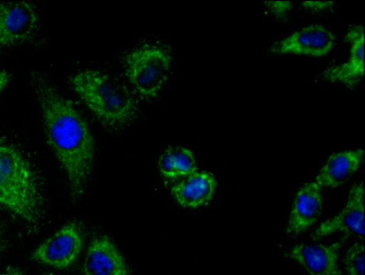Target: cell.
I'll return each instance as SVG.
<instances>
[{"label":"cell","instance_id":"obj_1","mask_svg":"<svg viewBox=\"0 0 365 275\" xmlns=\"http://www.w3.org/2000/svg\"><path fill=\"white\" fill-rule=\"evenodd\" d=\"M31 82L41 109L47 141L66 172L72 197L78 199L84 193L92 170V134L73 103L46 76L34 71Z\"/></svg>","mask_w":365,"mask_h":275},{"label":"cell","instance_id":"obj_22","mask_svg":"<svg viewBox=\"0 0 365 275\" xmlns=\"http://www.w3.org/2000/svg\"><path fill=\"white\" fill-rule=\"evenodd\" d=\"M1 235H0V249H1Z\"/></svg>","mask_w":365,"mask_h":275},{"label":"cell","instance_id":"obj_11","mask_svg":"<svg viewBox=\"0 0 365 275\" xmlns=\"http://www.w3.org/2000/svg\"><path fill=\"white\" fill-rule=\"evenodd\" d=\"M84 275H129L128 266L115 245L106 236L90 243L83 263Z\"/></svg>","mask_w":365,"mask_h":275},{"label":"cell","instance_id":"obj_15","mask_svg":"<svg viewBox=\"0 0 365 275\" xmlns=\"http://www.w3.org/2000/svg\"><path fill=\"white\" fill-rule=\"evenodd\" d=\"M158 165L160 174L168 179L186 177L195 172L197 169L191 150L181 146L165 150L160 156Z\"/></svg>","mask_w":365,"mask_h":275},{"label":"cell","instance_id":"obj_13","mask_svg":"<svg viewBox=\"0 0 365 275\" xmlns=\"http://www.w3.org/2000/svg\"><path fill=\"white\" fill-rule=\"evenodd\" d=\"M216 187L217 181L212 173L196 171L173 185L171 193L180 206L197 208L211 201Z\"/></svg>","mask_w":365,"mask_h":275},{"label":"cell","instance_id":"obj_9","mask_svg":"<svg viewBox=\"0 0 365 275\" xmlns=\"http://www.w3.org/2000/svg\"><path fill=\"white\" fill-rule=\"evenodd\" d=\"M341 242L329 244L302 243L292 247L288 256L309 275H340L338 256Z\"/></svg>","mask_w":365,"mask_h":275},{"label":"cell","instance_id":"obj_14","mask_svg":"<svg viewBox=\"0 0 365 275\" xmlns=\"http://www.w3.org/2000/svg\"><path fill=\"white\" fill-rule=\"evenodd\" d=\"M363 149L333 153L321 168L315 182L321 187L335 188L346 183L359 169Z\"/></svg>","mask_w":365,"mask_h":275},{"label":"cell","instance_id":"obj_7","mask_svg":"<svg viewBox=\"0 0 365 275\" xmlns=\"http://www.w3.org/2000/svg\"><path fill=\"white\" fill-rule=\"evenodd\" d=\"M334 41V34L327 27L320 24H310L274 43L270 51L274 54L320 57L331 51Z\"/></svg>","mask_w":365,"mask_h":275},{"label":"cell","instance_id":"obj_12","mask_svg":"<svg viewBox=\"0 0 365 275\" xmlns=\"http://www.w3.org/2000/svg\"><path fill=\"white\" fill-rule=\"evenodd\" d=\"M321 187L314 181L298 190L289 218L287 232L298 234L312 226L322 211Z\"/></svg>","mask_w":365,"mask_h":275},{"label":"cell","instance_id":"obj_3","mask_svg":"<svg viewBox=\"0 0 365 275\" xmlns=\"http://www.w3.org/2000/svg\"><path fill=\"white\" fill-rule=\"evenodd\" d=\"M0 205L31 226L42 217V197L31 167L16 148L1 141Z\"/></svg>","mask_w":365,"mask_h":275},{"label":"cell","instance_id":"obj_19","mask_svg":"<svg viewBox=\"0 0 365 275\" xmlns=\"http://www.w3.org/2000/svg\"><path fill=\"white\" fill-rule=\"evenodd\" d=\"M9 77V74L6 71H0V93L8 84Z\"/></svg>","mask_w":365,"mask_h":275},{"label":"cell","instance_id":"obj_4","mask_svg":"<svg viewBox=\"0 0 365 275\" xmlns=\"http://www.w3.org/2000/svg\"><path fill=\"white\" fill-rule=\"evenodd\" d=\"M171 56L165 48L156 45L135 48L124 58L126 77L144 97H155L170 74Z\"/></svg>","mask_w":365,"mask_h":275},{"label":"cell","instance_id":"obj_16","mask_svg":"<svg viewBox=\"0 0 365 275\" xmlns=\"http://www.w3.org/2000/svg\"><path fill=\"white\" fill-rule=\"evenodd\" d=\"M364 247L361 242L353 244L345 256L346 275H364Z\"/></svg>","mask_w":365,"mask_h":275},{"label":"cell","instance_id":"obj_10","mask_svg":"<svg viewBox=\"0 0 365 275\" xmlns=\"http://www.w3.org/2000/svg\"><path fill=\"white\" fill-rule=\"evenodd\" d=\"M364 36L362 25H355L348 29L344 39L350 44L349 60L327 68L322 73L324 80L340 83L349 88H353L361 81L364 75Z\"/></svg>","mask_w":365,"mask_h":275},{"label":"cell","instance_id":"obj_21","mask_svg":"<svg viewBox=\"0 0 365 275\" xmlns=\"http://www.w3.org/2000/svg\"><path fill=\"white\" fill-rule=\"evenodd\" d=\"M43 275H56V274H51V273H47V274H45Z\"/></svg>","mask_w":365,"mask_h":275},{"label":"cell","instance_id":"obj_17","mask_svg":"<svg viewBox=\"0 0 365 275\" xmlns=\"http://www.w3.org/2000/svg\"><path fill=\"white\" fill-rule=\"evenodd\" d=\"M264 6L277 18L283 19L292 9V3L289 1H266Z\"/></svg>","mask_w":365,"mask_h":275},{"label":"cell","instance_id":"obj_2","mask_svg":"<svg viewBox=\"0 0 365 275\" xmlns=\"http://www.w3.org/2000/svg\"><path fill=\"white\" fill-rule=\"evenodd\" d=\"M71 86L106 128L116 129L131 121L137 103L128 88L103 72L79 71L69 78Z\"/></svg>","mask_w":365,"mask_h":275},{"label":"cell","instance_id":"obj_6","mask_svg":"<svg viewBox=\"0 0 365 275\" xmlns=\"http://www.w3.org/2000/svg\"><path fill=\"white\" fill-rule=\"evenodd\" d=\"M38 24V11L32 3L20 1L0 4V46L29 39Z\"/></svg>","mask_w":365,"mask_h":275},{"label":"cell","instance_id":"obj_18","mask_svg":"<svg viewBox=\"0 0 365 275\" xmlns=\"http://www.w3.org/2000/svg\"><path fill=\"white\" fill-rule=\"evenodd\" d=\"M334 4V1H304L302 6L308 10L319 11L331 9Z\"/></svg>","mask_w":365,"mask_h":275},{"label":"cell","instance_id":"obj_20","mask_svg":"<svg viewBox=\"0 0 365 275\" xmlns=\"http://www.w3.org/2000/svg\"><path fill=\"white\" fill-rule=\"evenodd\" d=\"M0 275H25L19 269L9 267L1 271Z\"/></svg>","mask_w":365,"mask_h":275},{"label":"cell","instance_id":"obj_8","mask_svg":"<svg viewBox=\"0 0 365 275\" xmlns=\"http://www.w3.org/2000/svg\"><path fill=\"white\" fill-rule=\"evenodd\" d=\"M364 182L354 185L349 194L347 202L336 216L322 222L316 229V239L341 232L364 238Z\"/></svg>","mask_w":365,"mask_h":275},{"label":"cell","instance_id":"obj_5","mask_svg":"<svg viewBox=\"0 0 365 275\" xmlns=\"http://www.w3.org/2000/svg\"><path fill=\"white\" fill-rule=\"evenodd\" d=\"M83 243V231L76 222L63 226L44 240L33 252L32 259L56 269L71 266L78 256Z\"/></svg>","mask_w":365,"mask_h":275}]
</instances>
